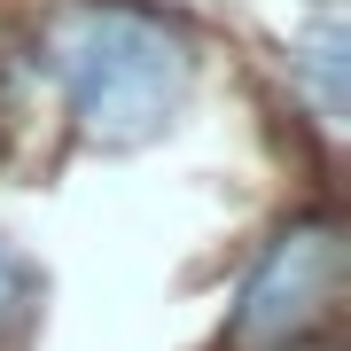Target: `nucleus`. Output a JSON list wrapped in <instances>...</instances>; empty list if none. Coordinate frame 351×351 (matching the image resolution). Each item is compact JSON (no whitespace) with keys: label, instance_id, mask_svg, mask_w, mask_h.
I'll list each match as a JSON object with an SVG mask.
<instances>
[{"label":"nucleus","instance_id":"1","mask_svg":"<svg viewBox=\"0 0 351 351\" xmlns=\"http://www.w3.org/2000/svg\"><path fill=\"white\" fill-rule=\"evenodd\" d=\"M47 71L63 78L78 133L101 149H141L180 117L195 86V55L164 16L133 0H78L47 24Z\"/></svg>","mask_w":351,"mask_h":351},{"label":"nucleus","instance_id":"2","mask_svg":"<svg viewBox=\"0 0 351 351\" xmlns=\"http://www.w3.org/2000/svg\"><path fill=\"white\" fill-rule=\"evenodd\" d=\"M336 289H343V226L328 211L289 219L281 234L265 242V258L250 265L242 297H234L226 351H289V343H304L328 320Z\"/></svg>","mask_w":351,"mask_h":351},{"label":"nucleus","instance_id":"3","mask_svg":"<svg viewBox=\"0 0 351 351\" xmlns=\"http://www.w3.org/2000/svg\"><path fill=\"white\" fill-rule=\"evenodd\" d=\"M297 78H304V94H313V110L328 117V125H343V110H351V24H336V16L304 24Z\"/></svg>","mask_w":351,"mask_h":351},{"label":"nucleus","instance_id":"4","mask_svg":"<svg viewBox=\"0 0 351 351\" xmlns=\"http://www.w3.org/2000/svg\"><path fill=\"white\" fill-rule=\"evenodd\" d=\"M24 313H32V265L16 258L8 242H0V336H8Z\"/></svg>","mask_w":351,"mask_h":351}]
</instances>
